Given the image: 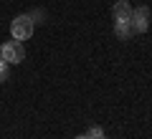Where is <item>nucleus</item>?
I'll use <instances>...</instances> for the list:
<instances>
[{
	"instance_id": "0eeeda50",
	"label": "nucleus",
	"mask_w": 152,
	"mask_h": 139,
	"mask_svg": "<svg viewBox=\"0 0 152 139\" xmlns=\"http://www.w3.org/2000/svg\"><path fill=\"white\" fill-rule=\"evenodd\" d=\"M102 127H91V129H89V132H86V139H99V137H102Z\"/></svg>"
},
{
	"instance_id": "1a4fd4ad",
	"label": "nucleus",
	"mask_w": 152,
	"mask_h": 139,
	"mask_svg": "<svg viewBox=\"0 0 152 139\" xmlns=\"http://www.w3.org/2000/svg\"><path fill=\"white\" fill-rule=\"evenodd\" d=\"M99 139H109V137H104V134H102V137H99Z\"/></svg>"
},
{
	"instance_id": "423d86ee",
	"label": "nucleus",
	"mask_w": 152,
	"mask_h": 139,
	"mask_svg": "<svg viewBox=\"0 0 152 139\" xmlns=\"http://www.w3.org/2000/svg\"><path fill=\"white\" fill-rule=\"evenodd\" d=\"M8 79H10V63H5L0 58V84H5Z\"/></svg>"
},
{
	"instance_id": "6e6552de",
	"label": "nucleus",
	"mask_w": 152,
	"mask_h": 139,
	"mask_svg": "<svg viewBox=\"0 0 152 139\" xmlns=\"http://www.w3.org/2000/svg\"><path fill=\"white\" fill-rule=\"evenodd\" d=\"M76 139H86V134H79V137H76Z\"/></svg>"
},
{
	"instance_id": "f257e3e1",
	"label": "nucleus",
	"mask_w": 152,
	"mask_h": 139,
	"mask_svg": "<svg viewBox=\"0 0 152 139\" xmlns=\"http://www.w3.org/2000/svg\"><path fill=\"white\" fill-rule=\"evenodd\" d=\"M33 31H36V20H33V15H18L13 18L10 23V36L15 38V41H28V38L33 36Z\"/></svg>"
},
{
	"instance_id": "9d476101",
	"label": "nucleus",
	"mask_w": 152,
	"mask_h": 139,
	"mask_svg": "<svg viewBox=\"0 0 152 139\" xmlns=\"http://www.w3.org/2000/svg\"><path fill=\"white\" fill-rule=\"evenodd\" d=\"M0 56H3V46H0Z\"/></svg>"
},
{
	"instance_id": "39448f33",
	"label": "nucleus",
	"mask_w": 152,
	"mask_h": 139,
	"mask_svg": "<svg viewBox=\"0 0 152 139\" xmlns=\"http://www.w3.org/2000/svg\"><path fill=\"white\" fill-rule=\"evenodd\" d=\"M114 33H117V38H122V41H127V38L132 36V25H129V20H114Z\"/></svg>"
},
{
	"instance_id": "20e7f679",
	"label": "nucleus",
	"mask_w": 152,
	"mask_h": 139,
	"mask_svg": "<svg viewBox=\"0 0 152 139\" xmlns=\"http://www.w3.org/2000/svg\"><path fill=\"white\" fill-rule=\"evenodd\" d=\"M112 15H114V20H129V18H132L129 0H117L114 8H112Z\"/></svg>"
},
{
	"instance_id": "7ed1b4c3",
	"label": "nucleus",
	"mask_w": 152,
	"mask_h": 139,
	"mask_svg": "<svg viewBox=\"0 0 152 139\" xmlns=\"http://www.w3.org/2000/svg\"><path fill=\"white\" fill-rule=\"evenodd\" d=\"M129 25L134 33H145L147 25H150V8L140 5V8H132V18H129Z\"/></svg>"
},
{
	"instance_id": "f03ea898",
	"label": "nucleus",
	"mask_w": 152,
	"mask_h": 139,
	"mask_svg": "<svg viewBox=\"0 0 152 139\" xmlns=\"http://www.w3.org/2000/svg\"><path fill=\"white\" fill-rule=\"evenodd\" d=\"M0 58L5 61V63H23L26 61V46H23V41H8L3 43V56Z\"/></svg>"
}]
</instances>
